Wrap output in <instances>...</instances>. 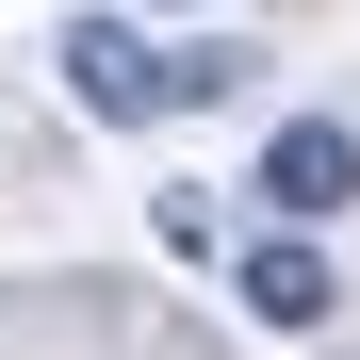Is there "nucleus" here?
<instances>
[{
    "label": "nucleus",
    "mask_w": 360,
    "mask_h": 360,
    "mask_svg": "<svg viewBox=\"0 0 360 360\" xmlns=\"http://www.w3.org/2000/svg\"><path fill=\"white\" fill-rule=\"evenodd\" d=\"M49 66H66V98L98 115V131H164V115H180V82H164V49H148V17H131V0L66 17V33H49Z\"/></svg>",
    "instance_id": "f257e3e1"
},
{
    "label": "nucleus",
    "mask_w": 360,
    "mask_h": 360,
    "mask_svg": "<svg viewBox=\"0 0 360 360\" xmlns=\"http://www.w3.org/2000/svg\"><path fill=\"white\" fill-rule=\"evenodd\" d=\"M246 197H262L278 229L360 213V115H278V131H262V164H246Z\"/></svg>",
    "instance_id": "f03ea898"
},
{
    "label": "nucleus",
    "mask_w": 360,
    "mask_h": 360,
    "mask_svg": "<svg viewBox=\"0 0 360 360\" xmlns=\"http://www.w3.org/2000/svg\"><path fill=\"white\" fill-rule=\"evenodd\" d=\"M229 295H246V328H278V344L344 328V262H328V229H262V246L229 262Z\"/></svg>",
    "instance_id": "7ed1b4c3"
},
{
    "label": "nucleus",
    "mask_w": 360,
    "mask_h": 360,
    "mask_svg": "<svg viewBox=\"0 0 360 360\" xmlns=\"http://www.w3.org/2000/svg\"><path fill=\"white\" fill-rule=\"evenodd\" d=\"M164 82H180V115H213V98H246V82H262V49H246V33H180V49H164Z\"/></svg>",
    "instance_id": "20e7f679"
},
{
    "label": "nucleus",
    "mask_w": 360,
    "mask_h": 360,
    "mask_svg": "<svg viewBox=\"0 0 360 360\" xmlns=\"http://www.w3.org/2000/svg\"><path fill=\"white\" fill-rule=\"evenodd\" d=\"M148 246H164V262H213L229 229H213V197H197V180H180V197H148Z\"/></svg>",
    "instance_id": "39448f33"
},
{
    "label": "nucleus",
    "mask_w": 360,
    "mask_h": 360,
    "mask_svg": "<svg viewBox=\"0 0 360 360\" xmlns=\"http://www.w3.org/2000/svg\"><path fill=\"white\" fill-rule=\"evenodd\" d=\"M131 17H148V0H131Z\"/></svg>",
    "instance_id": "423d86ee"
}]
</instances>
